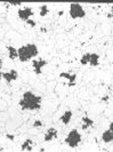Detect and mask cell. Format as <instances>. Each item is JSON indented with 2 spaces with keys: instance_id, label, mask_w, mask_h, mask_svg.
<instances>
[{
  "instance_id": "1",
  "label": "cell",
  "mask_w": 113,
  "mask_h": 152,
  "mask_svg": "<svg viewBox=\"0 0 113 152\" xmlns=\"http://www.w3.org/2000/svg\"><path fill=\"white\" fill-rule=\"evenodd\" d=\"M18 104L23 110H39L41 105V97L31 91H25Z\"/></svg>"
},
{
  "instance_id": "2",
  "label": "cell",
  "mask_w": 113,
  "mask_h": 152,
  "mask_svg": "<svg viewBox=\"0 0 113 152\" xmlns=\"http://www.w3.org/2000/svg\"><path fill=\"white\" fill-rule=\"evenodd\" d=\"M38 47L34 44H29V45L22 46L20 49H17V54H18V58L21 62H28L31 60L32 57L38 56Z\"/></svg>"
},
{
  "instance_id": "3",
  "label": "cell",
  "mask_w": 113,
  "mask_h": 152,
  "mask_svg": "<svg viewBox=\"0 0 113 152\" xmlns=\"http://www.w3.org/2000/svg\"><path fill=\"white\" fill-rule=\"evenodd\" d=\"M80 141H81V135H80V133L77 129L71 130V132L69 133L68 137L65 138V142H66L69 146L72 148V149L77 148V146L79 145V143H80Z\"/></svg>"
},
{
  "instance_id": "4",
  "label": "cell",
  "mask_w": 113,
  "mask_h": 152,
  "mask_svg": "<svg viewBox=\"0 0 113 152\" xmlns=\"http://www.w3.org/2000/svg\"><path fill=\"white\" fill-rule=\"evenodd\" d=\"M70 15L72 18H82L85 17L86 13L81 7L80 4H71L70 6Z\"/></svg>"
},
{
  "instance_id": "5",
  "label": "cell",
  "mask_w": 113,
  "mask_h": 152,
  "mask_svg": "<svg viewBox=\"0 0 113 152\" xmlns=\"http://www.w3.org/2000/svg\"><path fill=\"white\" fill-rule=\"evenodd\" d=\"M45 65H47V61L45 60H41V58H38V60H34L32 62V66L34 69V72L37 75H40L41 73V69L44 68Z\"/></svg>"
},
{
  "instance_id": "6",
  "label": "cell",
  "mask_w": 113,
  "mask_h": 152,
  "mask_svg": "<svg viewBox=\"0 0 113 152\" xmlns=\"http://www.w3.org/2000/svg\"><path fill=\"white\" fill-rule=\"evenodd\" d=\"M32 15H33V13H32V9L30 7H26L24 8V9H20L18 10V16H20V18L23 20V21L30 20V16Z\"/></svg>"
},
{
  "instance_id": "7",
  "label": "cell",
  "mask_w": 113,
  "mask_h": 152,
  "mask_svg": "<svg viewBox=\"0 0 113 152\" xmlns=\"http://www.w3.org/2000/svg\"><path fill=\"white\" fill-rule=\"evenodd\" d=\"M17 77H18V75H17V72L16 71H10V72H6V73H2V78L7 81V83H12V81H14V80H16L17 79Z\"/></svg>"
},
{
  "instance_id": "8",
  "label": "cell",
  "mask_w": 113,
  "mask_h": 152,
  "mask_svg": "<svg viewBox=\"0 0 113 152\" xmlns=\"http://www.w3.org/2000/svg\"><path fill=\"white\" fill-rule=\"evenodd\" d=\"M55 137H57V130L55 129V128H49L45 135V141L46 142H49V141H52Z\"/></svg>"
},
{
  "instance_id": "9",
  "label": "cell",
  "mask_w": 113,
  "mask_h": 152,
  "mask_svg": "<svg viewBox=\"0 0 113 152\" xmlns=\"http://www.w3.org/2000/svg\"><path fill=\"white\" fill-rule=\"evenodd\" d=\"M90 66H97L99 64V55L98 54L93 53L90 54V57H89V63H88Z\"/></svg>"
},
{
  "instance_id": "10",
  "label": "cell",
  "mask_w": 113,
  "mask_h": 152,
  "mask_svg": "<svg viewBox=\"0 0 113 152\" xmlns=\"http://www.w3.org/2000/svg\"><path fill=\"white\" fill-rule=\"evenodd\" d=\"M102 140L105 142V143H110V142H112L113 141V133L111 130H106L103 133V135H102Z\"/></svg>"
},
{
  "instance_id": "11",
  "label": "cell",
  "mask_w": 113,
  "mask_h": 152,
  "mask_svg": "<svg viewBox=\"0 0 113 152\" xmlns=\"http://www.w3.org/2000/svg\"><path fill=\"white\" fill-rule=\"evenodd\" d=\"M71 118H72V111H66L65 113L61 117V121L63 122L64 125H68L70 120H71Z\"/></svg>"
},
{
  "instance_id": "12",
  "label": "cell",
  "mask_w": 113,
  "mask_h": 152,
  "mask_svg": "<svg viewBox=\"0 0 113 152\" xmlns=\"http://www.w3.org/2000/svg\"><path fill=\"white\" fill-rule=\"evenodd\" d=\"M7 49H8V54H9V58H10V60H15V58L18 57V54H17V49H16V48L9 46Z\"/></svg>"
},
{
  "instance_id": "13",
  "label": "cell",
  "mask_w": 113,
  "mask_h": 152,
  "mask_svg": "<svg viewBox=\"0 0 113 152\" xmlns=\"http://www.w3.org/2000/svg\"><path fill=\"white\" fill-rule=\"evenodd\" d=\"M82 121V129H87V128H89V127H91L94 125V121L91 120L90 118H88V117H83Z\"/></svg>"
},
{
  "instance_id": "14",
  "label": "cell",
  "mask_w": 113,
  "mask_h": 152,
  "mask_svg": "<svg viewBox=\"0 0 113 152\" xmlns=\"http://www.w3.org/2000/svg\"><path fill=\"white\" fill-rule=\"evenodd\" d=\"M31 145H32V141L31 140H25L22 146H21V149H22V151H32V146Z\"/></svg>"
},
{
  "instance_id": "15",
  "label": "cell",
  "mask_w": 113,
  "mask_h": 152,
  "mask_svg": "<svg viewBox=\"0 0 113 152\" xmlns=\"http://www.w3.org/2000/svg\"><path fill=\"white\" fill-rule=\"evenodd\" d=\"M89 57H90V54H85V55H82V57L80 60V63L83 64V65L88 64L89 63Z\"/></svg>"
},
{
  "instance_id": "16",
  "label": "cell",
  "mask_w": 113,
  "mask_h": 152,
  "mask_svg": "<svg viewBox=\"0 0 113 152\" xmlns=\"http://www.w3.org/2000/svg\"><path fill=\"white\" fill-rule=\"evenodd\" d=\"M48 14V7H47V5H42L41 7H40V16H46Z\"/></svg>"
},
{
  "instance_id": "17",
  "label": "cell",
  "mask_w": 113,
  "mask_h": 152,
  "mask_svg": "<svg viewBox=\"0 0 113 152\" xmlns=\"http://www.w3.org/2000/svg\"><path fill=\"white\" fill-rule=\"evenodd\" d=\"M60 77L61 78H65V79H70V77H71V75H69V73H65V72H62L60 75Z\"/></svg>"
},
{
  "instance_id": "18",
  "label": "cell",
  "mask_w": 113,
  "mask_h": 152,
  "mask_svg": "<svg viewBox=\"0 0 113 152\" xmlns=\"http://www.w3.org/2000/svg\"><path fill=\"white\" fill-rule=\"evenodd\" d=\"M41 126H42V122L40 120H36L34 124H33V127H41Z\"/></svg>"
},
{
  "instance_id": "19",
  "label": "cell",
  "mask_w": 113,
  "mask_h": 152,
  "mask_svg": "<svg viewBox=\"0 0 113 152\" xmlns=\"http://www.w3.org/2000/svg\"><path fill=\"white\" fill-rule=\"evenodd\" d=\"M9 4H10L12 6H20L22 2H21V1H10Z\"/></svg>"
},
{
  "instance_id": "20",
  "label": "cell",
  "mask_w": 113,
  "mask_h": 152,
  "mask_svg": "<svg viewBox=\"0 0 113 152\" xmlns=\"http://www.w3.org/2000/svg\"><path fill=\"white\" fill-rule=\"evenodd\" d=\"M26 23H28V24H30L32 28H34V26H36V23H34V21H32V20H28Z\"/></svg>"
},
{
  "instance_id": "21",
  "label": "cell",
  "mask_w": 113,
  "mask_h": 152,
  "mask_svg": "<svg viewBox=\"0 0 113 152\" xmlns=\"http://www.w3.org/2000/svg\"><path fill=\"white\" fill-rule=\"evenodd\" d=\"M6 137H7L8 140H10V141H14V138H15V137H14V135H10V134H7V135H6Z\"/></svg>"
},
{
  "instance_id": "22",
  "label": "cell",
  "mask_w": 113,
  "mask_h": 152,
  "mask_svg": "<svg viewBox=\"0 0 113 152\" xmlns=\"http://www.w3.org/2000/svg\"><path fill=\"white\" fill-rule=\"evenodd\" d=\"M110 130L113 132V122H111V125H110Z\"/></svg>"
},
{
  "instance_id": "23",
  "label": "cell",
  "mask_w": 113,
  "mask_h": 152,
  "mask_svg": "<svg viewBox=\"0 0 113 152\" xmlns=\"http://www.w3.org/2000/svg\"><path fill=\"white\" fill-rule=\"evenodd\" d=\"M112 13H111V14H107V17H109V18H112Z\"/></svg>"
},
{
  "instance_id": "24",
  "label": "cell",
  "mask_w": 113,
  "mask_h": 152,
  "mask_svg": "<svg viewBox=\"0 0 113 152\" xmlns=\"http://www.w3.org/2000/svg\"><path fill=\"white\" fill-rule=\"evenodd\" d=\"M1 66H2V61H1V58H0V69H1Z\"/></svg>"
},
{
  "instance_id": "25",
  "label": "cell",
  "mask_w": 113,
  "mask_h": 152,
  "mask_svg": "<svg viewBox=\"0 0 113 152\" xmlns=\"http://www.w3.org/2000/svg\"><path fill=\"white\" fill-rule=\"evenodd\" d=\"M1 78H2V75H1V73H0V79H1Z\"/></svg>"
},
{
  "instance_id": "26",
  "label": "cell",
  "mask_w": 113,
  "mask_h": 152,
  "mask_svg": "<svg viewBox=\"0 0 113 152\" xmlns=\"http://www.w3.org/2000/svg\"><path fill=\"white\" fill-rule=\"evenodd\" d=\"M0 151H1V150H0Z\"/></svg>"
}]
</instances>
